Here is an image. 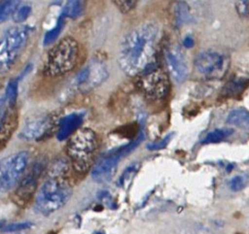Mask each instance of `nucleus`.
Wrapping results in <instances>:
<instances>
[{"instance_id": "10", "label": "nucleus", "mask_w": 249, "mask_h": 234, "mask_svg": "<svg viewBox=\"0 0 249 234\" xmlns=\"http://www.w3.org/2000/svg\"><path fill=\"white\" fill-rule=\"evenodd\" d=\"M53 120L47 115L32 117L24 123L19 137L25 141H39L46 138L53 129Z\"/></svg>"}, {"instance_id": "27", "label": "nucleus", "mask_w": 249, "mask_h": 234, "mask_svg": "<svg viewBox=\"0 0 249 234\" xmlns=\"http://www.w3.org/2000/svg\"><path fill=\"white\" fill-rule=\"evenodd\" d=\"M113 2L116 4L120 11L123 13H127L134 8L137 0H113Z\"/></svg>"}, {"instance_id": "2", "label": "nucleus", "mask_w": 249, "mask_h": 234, "mask_svg": "<svg viewBox=\"0 0 249 234\" xmlns=\"http://www.w3.org/2000/svg\"><path fill=\"white\" fill-rule=\"evenodd\" d=\"M72 195V188L65 177H50L39 189L34 209L43 216H49L62 208Z\"/></svg>"}, {"instance_id": "19", "label": "nucleus", "mask_w": 249, "mask_h": 234, "mask_svg": "<svg viewBox=\"0 0 249 234\" xmlns=\"http://www.w3.org/2000/svg\"><path fill=\"white\" fill-rule=\"evenodd\" d=\"M18 81L19 78L10 80L7 84L5 94L3 96V99L5 102L12 108H15L17 99H18Z\"/></svg>"}, {"instance_id": "18", "label": "nucleus", "mask_w": 249, "mask_h": 234, "mask_svg": "<svg viewBox=\"0 0 249 234\" xmlns=\"http://www.w3.org/2000/svg\"><path fill=\"white\" fill-rule=\"evenodd\" d=\"M66 17H67L66 14L64 13V11H62L60 16L58 17V18L56 20L55 25L45 34L44 41H43L44 46H50V45H52L53 43H54L56 41V39L58 38V36L60 35V33H61V31L64 27Z\"/></svg>"}, {"instance_id": "3", "label": "nucleus", "mask_w": 249, "mask_h": 234, "mask_svg": "<svg viewBox=\"0 0 249 234\" xmlns=\"http://www.w3.org/2000/svg\"><path fill=\"white\" fill-rule=\"evenodd\" d=\"M96 148V134L89 128L80 129L72 136L68 142L66 152L77 173L85 174L89 171L93 163Z\"/></svg>"}, {"instance_id": "31", "label": "nucleus", "mask_w": 249, "mask_h": 234, "mask_svg": "<svg viewBox=\"0 0 249 234\" xmlns=\"http://www.w3.org/2000/svg\"><path fill=\"white\" fill-rule=\"evenodd\" d=\"M96 234H104V233H103V232H97Z\"/></svg>"}, {"instance_id": "26", "label": "nucleus", "mask_w": 249, "mask_h": 234, "mask_svg": "<svg viewBox=\"0 0 249 234\" xmlns=\"http://www.w3.org/2000/svg\"><path fill=\"white\" fill-rule=\"evenodd\" d=\"M31 13V8L29 6H22L21 8L18 9V11L15 13L14 17V20L17 23H21L23 21H25L27 19V17H29Z\"/></svg>"}, {"instance_id": "20", "label": "nucleus", "mask_w": 249, "mask_h": 234, "mask_svg": "<svg viewBox=\"0 0 249 234\" xmlns=\"http://www.w3.org/2000/svg\"><path fill=\"white\" fill-rule=\"evenodd\" d=\"M63 11L67 17L78 18L84 11V0H66Z\"/></svg>"}, {"instance_id": "29", "label": "nucleus", "mask_w": 249, "mask_h": 234, "mask_svg": "<svg viewBox=\"0 0 249 234\" xmlns=\"http://www.w3.org/2000/svg\"><path fill=\"white\" fill-rule=\"evenodd\" d=\"M245 180L241 176H235L233 177L230 182V187L233 191H239L244 187Z\"/></svg>"}, {"instance_id": "24", "label": "nucleus", "mask_w": 249, "mask_h": 234, "mask_svg": "<svg viewBox=\"0 0 249 234\" xmlns=\"http://www.w3.org/2000/svg\"><path fill=\"white\" fill-rule=\"evenodd\" d=\"M245 86V82L240 79H234L230 81L226 85H225V94L227 95H234L239 93Z\"/></svg>"}, {"instance_id": "28", "label": "nucleus", "mask_w": 249, "mask_h": 234, "mask_svg": "<svg viewBox=\"0 0 249 234\" xmlns=\"http://www.w3.org/2000/svg\"><path fill=\"white\" fill-rule=\"evenodd\" d=\"M171 137H172V134H168V135L165 136L163 139H161V140H160V141H158V142H152V143L148 144V145H147V148H148V150H162V149H164V148L168 145V143H169Z\"/></svg>"}, {"instance_id": "17", "label": "nucleus", "mask_w": 249, "mask_h": 234, "mask_svg": "<svg viewBox=\"0 0 249 234\" xmlns=\"http://www.w3.org/2000/svg\"><path fill=\"white\" fill-rule=\"evenodd\" d=\"M227 123L249 130V111L245 109H235L231 111L227 117Z\"/></svg>"}, {"instance_id": "5", "label": "nucleus", "mask_w": 249, "mask_h": 234, "mask_svg": "<svg viewBox=\"0 0 249 234\" xmlns=\"http://www.w3.org/2000/svg\"><path fill=\"white\" fill-rule=\"evenodd\" d=\"M30 33L28 26L9 28L3 35L0 45V71L8 72L23 50Z\"/></svg>"}, {"instance_id": "11", "label": "nucleus", "mask_w": 249, "mask_h": 234, "mask_svg": "<svg viewBox=\"0 0 249 234\" xmlns=\"http://www.w3.org/2000/svg\"><path fill=\"white\" fill-rule=\"evenodd\" d=\"M165 62L170 76L176 83H183L189 75L188 61L180 47L173 46L165 52Z\"/></svg>"}, {"instance_id": "1", "label": "nucleus", "mask_w": 249, "mask_h": 234, "mask_svg": "<svg viewBox=\"0 0 249 234\" xmlns=\"http://www.w3.org/2000/svg\"><path fill=\"white\" fill-rule=\"evenodd\" d=\"M159 39L155 22L139 24L123 39L119 50V64L128 76H139L153 62Z\"/></svg>"}, {"instance_id": "30", "label": "nucleus", "mask_w": 249, "mask_h": 234, "mask_svg": "<svg viewBox=\"0 0 249 234\" xmlns=\"http://www.w3.org/2000/svg\"><path fill=\"white\" fill-rule=\"evenodd\" d=\"M183 46L186 49H192L195 46V40L191 35H188L183 40Z\"/></svg>"}, {"instance_id": "8", "label": "nucleus", "mask_w": 249, "mask_h": 234, "mask_svg": "<svg viewBox=\"0 0 249 234\" xmlns=\"http://www.w3.org/2000/svg\"><path fill=\"white\" fill-rule=\"evenodd\" d=\"M108 76L109 72L106 65L99 59H92L78 73L75 86L82 92H88L102 84Z\"/></svg>"}, {"instance_id": "16", "label": "nucleus", "mask_w": 249, "mask_h": 234, "mask_svg": "<svg viewBox=\"0 0 249 234\" xmlns=\"http://www.w3.org/2000/svg\"><path fill=\"white\" fill-rule=\"evenodd\" d=\"M172 12L175 19V24L177 26H182L193 21L190 8L188 4L184 1L175 2L172 6Z\"/></svg>"}, {"instance_id": "12", "label": "nucleus", "mask_w": 249, "mask_h": 234, "mask_svg": "<svg viewBox=\"0 0 249 234\" xmlns=\"http://www.w3.org/2000/svg\"><path fill=\"white\" fill-rule=\"evenodd\" d=\"M44 170V163L38 162L35 163L30 170V172L20 181V184L18 189L15 192L16 197L21 202L24 203L29 200V198L34 193L37 187L38 178L40 177L41 173Z\"/></svg>"}, {"instance_id": "23", "label": "nucleus", "mask_w": 249, "mask_h": 234, "mask_svg": "<svg viewBox=\"0 0 249 234\" xmlns=\"http://www.w3.org/2000/svg\"><path fill=\"white\" fill-rule=\"evenodd\" d=\"M69 170V164L64 158H59L51 166L50 177H65Z\"/></svg>"}, {"instance_id": "7", "label": "nucleus", "mask_w": 249, "mask_h": 234, "mask_svg": "<svg viewBox=\"0 0 249 234\" xmlns=\"http://www.w3.org/2000/svg\"><path fill=\"white\" fill-rule=\"evenodd\" d=\"M28 160V152L22 150L10 155L1 161L0 187L2 191L12 189L21 181L27 168Z\"/></svg>"}, {"instance_id": "4", "label": "nucleus", "mask_w": 249, "mask_h": 234, "mask_svg": "<svg viewBox=\"0 0 249 234\" xmlns=\"http://www.w3.org/2000/svg\"><path fill=\"white\" fill-rule=\"evenodd\" d=\"M79 45L72 37H65L48 52L44 74L49 77H59L71 71L78 60Z\"/></svg>"}, {"instance_id": "6", "label": "nucleus", "mask_w": 249, "mask_h": 234, "mask_svg": "<svg viewBox=\"0 0 249 234\" xmlns=\"http://www.w3.org/2000/svg\"><path fill=\"white\" fill-rule=\"evenodd\" d=\"M139 86L146 97L153 101L163 99L169 91L167 76L154 62L139 75Z\"/></svg>"}, {"instance_id": "13", "label": "nucleus", "mask_w": 249, "mask_h": 234, "mask_svg": "<svg viewBox=\"0 0 249 234\" xmlns=\"http://www.w3.org/2000/svg\"><path fill=\"white\" fill-rule=\"evenodd\" d=\"M121 159L122 158L119 155L113 151H109L93 166L91 172L92 179L97 183L109 181L113 177Z\"/></svg>"}, {"instance_id": "15", "label": "nucleus", "mask_w": 249, "mask_h": 234, "mask_svg": "<svg viewBox=\"0 0 249 234\" xmlns=\"http://www.w3.org/2000/svg\"><path fill=\"white\" fill-rule=\"evenodd\" d=\"M14 108L10 107L5 100L1 99V116H0V124H1V130H0V143L1 147L3 148L5 146V143L9 140L10 136L12 135L15 126H16V117L13 112Z\"/></svg>"}, {"instance_id": "22", "label": "nucleus", "mask_w": 249, "mask_h": 234, "mask_svg": "<svg viewBox=\"0 0 249 234\" xmlns=\"http://www.w3.org/2000/svg\"><path fill=\"white\" fill-rule=\"evenodd\" d=\"M232 133L231 129L229 128H220L215 129L211 132H209L205 138L202 140V144H212V143H219L226 138H228Z\"/></svg>"}, {"instance_id": "21", "label": "nucleus", "mask_w": 249, "mask_h": 234, "mask_svg": "<svg viewBox=\"0 0 249 234\" xmlns=\"http://www.w3.org/2000/svg\"><path fill=\"white\" fill-rule=\"evenodd\" d=\"M20 0H3L0 7V21L4 22L18 11Z\"/></svg>"}, {"instance_id": "14", "label": "nucleus", "mask_w": 249, "mask_h": 234, "mask_svg": "<svg viewBox=\"0 0 249 234\" xmlns=\"http://www.w3.org/2000/svg\"><path fill=\"white\" fill-rule=\"evenodd\" d=\"M84 119L85 113L83 112H74L63 117L58 123V128L56 132L57 140L64 141L70 136H73L82 125Z\"/></svg>"}, {"instance_id": "9", "label": "nucleus", "mask_w": 249, "mask_h": 234, "mask_svg": "<svg viewBox=\"0 0 249 234\" xmlns=\"http://www.w3.org/2000/svg\"><path fill=\"white\" fill-rule=\"evenodd\" d=\"M198 73L210 78H217L226 70L227 61L224 55L214 50L200 51L194 60Z\"/></svg>"}, {"instance_id": "25", "label": "nucleus", "mask_w": 249, "mask_h": 234, "mask_svg": "<svg viewBox=\"0 0 249 234\" xmlns=\"http://www.w3.org/2000/svg\"><path fill=\"white\" fill-rule=\"evenodd\" d=\"M32 226V222L30 221H24V222H17V223H11L7 224L6 226H2L1 231L2 232H17L28 229Z\"/></svg>"}]
</instances>
